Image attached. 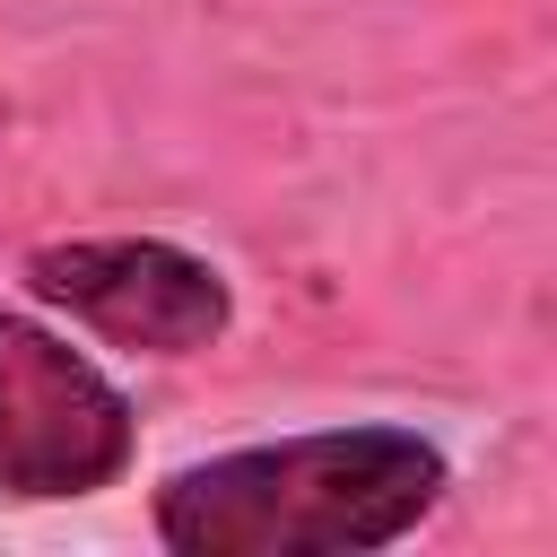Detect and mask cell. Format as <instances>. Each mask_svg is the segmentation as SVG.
Instances as JSON below:
<instances>
[{
    "label": "cell",
    "mask_w": 557,
    "mask_h": 557,
    "mask_svg": "<svg viewBox=\"0 0 557 557\" xmlns=\"http://www.w3.org/2000/svg\"><path fill=\"white\" fill-rule=\"evenodd\" d=\"M17 287L96 331L104 348L122 357H200L235 331V287L209 252L174 244V235H61V244H35L17 261Z\"/></svg>",
    "instance_id": "cell-3"
},
{
    "label": "cell",
    "mask_w": 557,
    "mask_h": 557,
    "mask_svg": "<svg viewBox=\"0 0 557 557\" xmlns=\"http://www.w3.org/2000/svg\"><path fill=\"white\" fill-rule=\"evenodd\" d=\"M444 496L453 461L435 435L400 418H348L165 470L148 531L174 557H374L435 522Z\"/></svg>",
    "instance_id": "cell-1"
},
{
    "label": "cell",
    "mask_w": 557,
    "mask_h": 557,
    "mask_svg": "<svg viewBox=\"0 0 557 557\" xmlns=\"http://www.w3.org/2000/svg\"><path fill=\"white\" fill-rule=\"evenodd\" d=\"M139 461L131 392L52 322L0 305V496L9 505H78L122 487Z\"/></svg>",
    "instance_id": "cell-2"
}]
</instances>
